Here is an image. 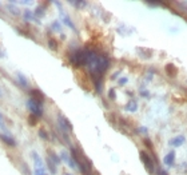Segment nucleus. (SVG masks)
Here are the masks:
<instances>
[{"label": "nucleus", "mask_w": 187, "mask_h": 175, "mask_svg": "<svg viewBox=\"0 0 187 175\" xmlns=\"http://www.w3.org/2000/svg\"><path fill=\"white\" fill-rule=\"evenodd\" d=\"M70 60L75 67L87 66V50H76L75 52H72Z\"/></svg>", "instance_id": "nucleus-1"}, {"label": "nucleus", "mask_w": 187, "mask_h": 175, "mask_svg": "<svg viewBox=\"0 0 187 175\" xmlns=\"http://www.w3.org/2000/svg\"><path fill=\"white\" fill-rule=\"evenodd\" d=\"M139 156H140V160H142V163L144 164V167L147 169V171H148L150 174L155 173V166H154V160L151 159V156H150L147 153H144V151H140Z\"/></svg>", "instance_id": "nucleus-2"}, {"label": "nucleus", "mask_w": 187, "mask_h": 175, "mask_svg": "<svg viewBox=\"0 0 187 175\" xmlns=\"http://www.w3.org/2000/svg\"><path fill=\"white\" fill-rule=\"evenodd\" d=\"M58 127L60 129L63 135H67V132H71L72 131V124L63 115H58Z\"/></svg>", "instance_id": "nucleus-3"}, {"label": "nucleus", "mask_w": 187, "mask_h": 175, "mask_svg": "<svg viewBox=\"0 0 187 175\" xmlns=\"http://www.w3.org/2000/svg\"><path fill=\"white\" fill-rule=\"evenodd\" d=\"M27 106H28V108H29V111H31L32 115H35L38 118L43 115V106L40 103L36 102V100L29 99L28 102H27Z\"/></svg>", "instance_id": "nucleus-4"}, {"label": "nucleus", "mask_w": 187, "mask_h": 175, "mask_svg": "<svg viewBox=\"0 0 187 175\" xmlns=\"http://www.w3.org/2000/svg\"><path fill=\"white\" fill-rule=\"evenodd\" d=\"M60 158H62V159L64 160V162H66L67 164H68V166L71 167V169L75 170L76 167H78V166H76V163H75V160H73V158H72L71 155H70V154L67 153V151H62V154H60Z\"/></svg>", "instance_id": "nucleus-5"}, {"label": "nucleus", "mask_w": 187, "mask_h": 175, "mask_svg": "<svg viewBox=\"0 0 187 175\" xmlns=\"http://www.w3.org/2000/svg\"><path fill=\"white\" fill-rule=\"evenodd\" d=\"M29 94H31V99L36 100V102L40 103V104H43V102H44V99H46V96H44V94H43L42 91H39V90H31V91H29Z\"/></svg>", "instance_id": "nucleus-6"}, {"label": "nucleus", "mask_w": 187, "mask_h": 175, "mask_svg": "<svg viewBox=\"0 0 187 175\" xmlns=\"http://www.w3.org/2000/svg\"><path fill=\"white\" fill-rule=\"evenodd\" d=\"M165 71H166V74L170 76V78H174V76L178 75V68H176V67L174 66L172 63H168V64H166Z\"/></svg>", "instance_id": "nucleus-7"}, {"label": "nucleus", "mask_w": 187, "mask_h": 175, "mask_svg": "<svg viewBox=\"0 0 187 175\" xmlns=\"http://www.w3.org/2000/svg\"><path fill=\"white\" fill-rule=\"evenodd\" d=\"M0 140H2V142H4L5 144H8V146H15V139H13V138L9 135V134H2V135H0Z\"/></svg>", "instance_id": "nucleus-8"}, {"label": "nucleus", "mask_w": 187, "mask_h": 175, "mask_svg": "<svg viewBox=\"0 0 187 175\" xmlns=\"http://www.w3.org/2000/svg\"><path fill=\"white\" fill-rule=\"evenodd\" d=\"M32 158H33V163H35V169H43V160H42V158L39 156V154L38 153H35V151H32Z\"/></svg>", "instance_id": "nucleus-9"}, {"label": "nucleus", "mask_w": 187, "mask_h": 175, "mask_svg": "<svg viewBox=\"0 0 187 175\" xmlns=\"http://www.w3.org/2000/svg\"><path fill=\"white\" fill-rule=\"evenodd\" d=\"M185 143V136H176V138H174V139L170 140V144L174 147H179V146H182V144Z\"/></svg>", "instance_id": "nucleus-10"}, {"label": "nucleus", "mask_w": 187, "mask_h": 175, "mask_svg": "<svg viewBox=\"0 0 187 175\" xmlns=\"http://www.w3.org/2000/svg\"><path fill=\"white\" fill-rule=\"evenodd\" d=\"M23 18H24V20H27V22H38L39 23V20H36V16H35V13H32L29 9H25L24 13H23Z\"/></svg>", "instance_id": "nucleus-11"}, {"label": "nucleus", "mask_w": 187, "mask_h": 175, "mask_svg": "<svg viewBox=\"0 0 187 175\" xmlns=\"http://www.w3.org/2000/svg\"><path fill=\"white\" fill-rule=\"evenodd\" d=\"M174 159H175V153H174V151H170L165 156V163L167 166H174Z\"/></svg>", "instance_id": "nucleus-12"}, {"label": "nucleus", "mask_w": 187, "mask_h": 175, "mask_svg": "<svg viewBox=\"0 0 187 175\" xmlns=\"http://www.w3.org/2000/svg\"><path fill=\"white\" fill-rule=\"evenodd\" d=\"M7 8H8V11L11 12L12 15H15V16H16V15H19V13H20L19 8L15 5V3H13V2H9V3H8V5H7Z\"/></svg>", "instance_id": "nucleus-13"}, {"label": "nucleus", "mask_w": 187, "mask_h": 175, "mask_svg": "<svg viewBox=\"0 0 187 175\" xmlns=\"http://www.w3.org/2000/svg\"><path fill=\"white\" fill-rule=\"evenodd\" d=\"M48 158L52 160L53 163L56 164V166H58V164H60V162H62V160H60V156H59V155H56V154L53 153V151H48Z\"/></svg>", "instance_id": "nucleus-14"}, {"label": "nucleus", "mask_w": 187, "mask_h": 175, "mask_svg": "<svg viewBox=\"0 0 187 175\" xmlns=\"http://www.w3.org/2000/svg\"><path fill=\"white\" fill-rule=\"evenodd\" d=\"M138 110V103L135 102V100H131V102L127 103L126 106V111H130V112H134V111Z\"/></svg>", "instance_id": "nucleus-15"}, {"label": "nucleus", "mask_w": 187, "mask_h": 175, "mask_svg": "<svg viewBox=\"0 0 187 175\" xmlns=\"http://www.w3.org/2000/svg\"><path fill=\"white\" fill-rule=\"evenodd\" d=\"M18 79H19L20 86H22V87H24V88H27V87H28V80L24 78V75H23V74L18 72Z\"/></svg>", "instance_id": "nucleus-16"}, {"label": "nucleus", "mask_w": 187, "mask_h": 175, "mask_svg": "<svg viewBox=\"0 0 187 175\" xmlns=\"http://www.w3.org/2000/svg\"><path fill=\"white\" fill-rule=\"evenodd\" d=\"M46 162H47V166H48V169L49 171H51V174H56V164L52 162L49 158H47L46 159Z\"/></svg>", "instance_id": "nucleus-17"}, {"label": "nucleus", "mask_w": 187, "mask_h": 175, "mask_svg": "<svg viewBox=\"0 0 187 175\" xmlns=\"http://www.w3.org/2000/svg\"><path fill=\"white\" fill-rule=\"evenodd\" d=\"M48 47L52 50V51H56L58 50V43H56L55 39H49L48 40Z\"/></svg>", "instance_id": "nucleus-18"}, {"label": "nucleus", "mask_w": 187, "mask_h": 175, "mask_svg": "<svg viewBox=\"0 0 187 175\" xmlns=\"http://www.w3.org/2000/svg\"><path fill=\"white\" fill-rule=\"evenodd\" d=\"M0 129L4 131L5 134H8V130H7V126H5V123H4V118H3L2 112H0Z\"/></svg>", "instance_id": "nucleus-19"}, {"label": "nucleus", "mask_w": 187, "mask_h": 175, "mask_svg": "<svg viewBox=\"0 0 187 175\" xmlns=\"http://www.w3.org/2000/svg\"><path fill=\"white\" fill-rule=\"evenodd\" d=\"M36 123H38V116H35V115H32L31 114V115L28 116V124L29 126H35Z\"/></svg>", "instance_id": "nucleus-20"}, {"label": "nucleus", "mask_w": 187, "mask_h": 175, "mask_svg": "<svg viewBox=\"0 0 187 175\" xmlns=\"http://www.w3.org/2000/svg\"><path fill=\"white\" fill-rule=\"evenodd\" d=\"M44 13H46V11H44V8H43V7H38V8L35 9V16H39V18H42Z\"/></svg>", "instance_id": "nucleus-21"}, {"label": "nucleus", "mask_w": 187, "mask_h": 175, "mask_svg": "<svg viewBox=\"0 0 187 175\" xmlns=\"http://www.w3.org/2000/svg\"><path fill=\"white\" fill-rule=\"evenodd\" d=\"M39 136L42 138L43 140H48V134L46 132L44 129H40V130H39Z\"/></svg>", "instance_id": "nucleus-22"}, {"label": "nucleus", "mask_w": 187, "mask_h": 175, "mask_svg": "<svg viewBox=\"0 0 187 175\" xmlns=\"http://www.w3.org/2000/svg\"><path fill=\"white\" fill-rule=\"evenodd\" d=\"M51 27H52V29H55V31H58V32L62 31V26H60V23L58 22V20H56V22H53Z\"/></svg>", "instance_id": "nucleus-23"}, {"label": "nucleus", "mask_w": 187, "mask_h": 175, "mask_svg": "<svg viewBox=\"0 0 187 175\" xmlns=\"http://www.w3.org/2000/svg\"><path fill=\"white\" fill-rule=\"evenodd\" d=\"M72 5H75L76 8H80V7H86L87 5V3L86 2H70Z\"/></svg>", "instance_id": "nucleus-24"}, {"label": "nucleus", "mask_w": 187, "mask_h": 175, "mask_svg": "<svg viewBox=\"0 0 187 175\" xmlns=\"http://www.w3.org/2000/svg\"><path fill=\"white\" fill-rule=\"evenodd\" d=\"M155 175H168L167 174V171L166 170H163L162 167H156V170H155V173H154Z\"/></svg>", "instance_id": "nucleus-25"}, {"label": "nucleus", "mask_w": 187, "mask_h": 175, "mask_svg": "<svg viewBox=\"0 0 187 175\" xmlns=\"http://www.w3.org/2000/svg\"><path fill=\"white\" fill-rule=\"evenodd\" d=\"M33 174H35V175H46L44 167H43V169H35V170H33Z\"/></svg>", "instance_id": "nucleus-26"}, {"label": "nucleus", "mask_w": 187, "mask_h": 175, "mask_svg": "<svg viewBox=\"0 0 187 175\" xmlns=\"http://www.w3.org/2000/svg\"><path fill=\"white\" fill-rule=\"evenodd\" d=\"M143 143H144V144H146L147 147H148L150 150H152V147H154V146H152V143H151V140H150V139H147V138H144V139H143Z\"/></svg>", "instance_id": "nucleus-27"}, {"label": "nucleus", "mask_w": 187, "mask_h": 175, "mask_svg": "<svg viewBox=\"0 0 187 175\" xmlns=\"http://www.w3.org/2000/svg\"><path fill=\"white\" fill-rule=\"evenodd\" d=\"M108 98H110V99H115V90H110Z\"/></svg>", "instance_id": "nucleus-28"}, {"label": "nucleus", "mask_w": 187, "mask_h": 175, "mask_svg": "<svg viewBox=\"0 0 187 175\" xmlns=\"http://www.w3.org/2000/svg\"><path fill=\"white\" fill-rule=\"evenodd\" d=\"M119 83H120V84H126V83H127V78H122V79H119Z\"/></svg>", "instance_id": "nucleus-29"}, {"label": "nucleus", "mask_w": 187, "mask_h": 175, "mask_svg": "<svg viewBox=\"0 0 187 175\" xmlns=\"http://www.w3.org/2000/svg\"><path fill=\"white\" fill-rule=\"evenodd\" d=\"M64 175H72V174H68V173H66V174H64Z\"/></svg>", "instance_id": "nucleus-30"}, {"label": "nucleus", "mask_w": 187, "mask_h": 175, "mask_svg": "<svg viewBox=\"0 0 187 175\" xmlns=\"http://www.w3.org/2000/svg\"><path fill=\"white\" fill-rule=\"evenodd\" d=\"M27 175H29V174H27Z\"/></svg>", "instance_id": "nucleus-31"}]
</instances>
